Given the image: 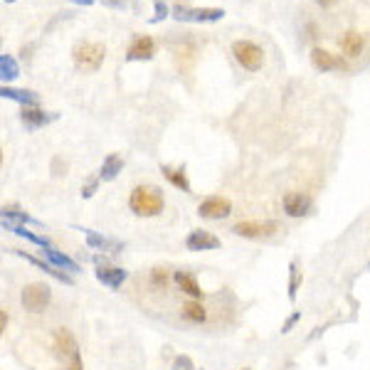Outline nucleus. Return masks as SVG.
<instances>
[{"label": "nucleus", "instance_id": "1", "mask_svg": "<svg viewBox=\"0 0 370 370\" xmlns=\"http://www.w3.org/2000/svg\"><path fill=\"white\" fill-rule=\"evenodd\" d=\"M163 208H166V198L156 185H136L129 195V210L136 217H158Z\"/></svg>", "mask_w": 370, "mask_h": 370}, {"label": "nucleus", "instance_id": "2", "mask_svg": "<svg viewBox=\"0 0 370 370\" xmlns=\"http://www.w3.org/2000/svg\"><path fill=\"white\" fill-rule=\"evenodd\" d=\"M52 351L57 356V361L64 366V370H84L82 351H79L77 338H74V333L69 328H54Z\"/></svg>", "mask_w": 370, "mask_h": 370}, {"label": "nucleus", "instance_id": "3", "mask_svg": "<svg viewBox=\"0 0 370 370\" xmlns=\"http://www.w3.org/2000/svg\"><path fill=\"white\" fill-rule=\"evenodd\" d=\"M232 232L244 239H272L277 232H282V225L277 220H239L232 225Z\"/></svg>", "mask_w": 370, "mask_h": 370}, {"label": "nucleus", "instance_id": "4", "mask_svg": "<svg viewBox=\"0 0 370 370\" xmlns=\"http://www.w3.org/2000/svg\"><path fill=\"white\" fill-rule=\"evenodd\" d=\"M74 64L84 72H97L102 67L104 57H107V49H104L102 42H79L77 47L72 49Z\"/></svg>", "mask_w": 370, "mask_h": 370}, {"label": "nucleus", "instance_id": "5", "mask_svg": "<svg viewBox=\"0 0 370 370\" xmlns=\"http://www.w3.org/2000/svg\"><path fill=\"white\" fill-rule=\"evenodd\" d=\"M20 302H23L25 311L40 314V311H44V309L49 306V302H52V289H49L44 282L25 284L23 294H20Z\"/></svg>", "mask_w": 370, "mask_h": 370}, {"label": "nucleus", "instance_id": "6", "mask_svg": "<svg viewBox=\"0 0 370 370\" xmlns=\"http://www.w3.org/2000/svg\"><path fill=\"white\" fill-rule=\"evenodd\" d=\"M232 54L244 69H249V72H257V69H262V64H264V49L259 47V44L249 42V40H237V42L232 44Z\"/></svg>", "mask_w": 370, "mask_h": 370}, {"label": "nucleus", "instance_id": "7", "mask_svg": "<svg viewBox=\"0 0 370 370\" xmlns=\"http://www.w3.org/2000/svg\"><path fill=\"white\" fill-rule=\"evenodd\" d=\"M232 213V200L222 198V195H210L198 205V215L205 220H222Z\"/></svg>", "mask_w": 370, "mask_h": 370}, {"label": "nucleus", "instance_id": "8", "mask_svg": "<svg viewBox=\"0 0 370 370\" xmlns=\"http://www.w3.org/2000/svg\"><path fill=\"white\" fill-rule=\"evenodd\" d=\"M222 242L215 232H208V229H193V232L185 237V249L188 252H213V249H220Z\"/></svg>", "mask_w": 370, "mask_h": 370}, {"label": "nucleus", "instance_id": "9", "mask_svg": "<svg viewBox=\"0 0 370 370\" xmlns=\"http://www.w3.org/2000/svg\"><path fill=\"white\" fill-rule=\"evenodd\" d=\"M173 15H176L178 20H185V23H215V20H220L225 13L220 8H183V5H178V8L173 10Z\"/></svg>", "mask_w": 370, "mask_h": 370}, {"label": "nucleus", "instance_id": "10", "mask_svg": "<svg viewBox=\"0 0 370 370\" xmlns=\"http://www.w3.org/2000/svg\"><path fill=\"white\" fill-rule=\"evenodd\" d=\"M82 232H84V239H87V244H89L92 249H97V252L121 254L124 247H126V244H124L121 239L107 237V234H99V232H94V229H84V227H82Z\"/></svg>", "mask_w": 370, "mask_h": 370}, {"label": "nucleus", "instance_id": "11", "mask_svg": "<svg viewBox=\"0 0 370 370\" xmlns=\"http://www.w3.org/2000/svg\"><path fill=\"white\" fill-rule=\"evenodd\" d=\"M97 282L109 287L112 292H119L124 287V282L129 279V272L124 267H114V264H99L97 267Z\"/></svg>", "mask_w": 370, "mask_h": 370}, {"label": "nucleus", "instance_id": "12", "mask_svg": "<svg viewBox=\"0 0 370 370\" xmlns=\"http://www.w3.org/2000/svg\"><path fill=\"white\" fill-rule=\"evenodd\" d=\"M54 119H57V114L42 112V109L37 107H23V112H20V121H23V126L28 129V131H37V129L47 126Z\"/></svg>", "mask_w": 370, "mask_h": 370}, {"label": "nucleus", "instance_id": "13", "mask_svg": "<svg viewBox=\"0 0 370 370\" xmlns=\"http://www.w3.org/2000/svg\"><path fill=\"white\" fill-rule=\"evenodd\" d=\"M42 254L49 259V264H52L54 269H59V272H67L69 277H72V274H79V272H82V267H79V264L74 262L72 257H67V254L59 252V249L54 247V244H47V247H42Z\"/></svg>", "mask_w": 370, "mask_h": 370}, {"label": "nucleus", "instance_id": "14", "mask_svg": "<svg viewBox=\"0 0 370 370\" xmlns=\"http://www.w3.org/2000/svg\"><path fill=\"white\" fill-rule=\"evenodd\" d=\"M173 282H176V287L181 289L185 297H190L193 302H203L205 292H203V287L198 284V277H195L193 272H183L181 269V272L173 274Z\"/></svg>", "mask_w": 370, "mask_h": 370}, {"label": "nucleus", "instance_id": "15", "mask_svg": "<svg viewBox=\"0 0 370 370\" xmlns=\"http://www.w3.org/2000/svg\"><path fill=\"white\" fill-rule=\"evenodd\" d=\"M153 54H156V40L148 37V35H138V37H133L131 44H129L126 57L131 59V62H136V59H151Z\"/></svg>", "mask_w": 370, "mask_h": 370}, {"label": "nucleus", "instance_id": "16", "mask_svg": "<svg viewBox=\"0 0 370 370\" xmlns=\"http://www.w3.org/2000/svg\"><path fill=\"white\" fill-rule=\"evenodd\" d=\"M282 205L289 217H302V215H306L311 210V198L306 193H287Z\"/></svg>", "mask_w": 370, "mask_h": 370}, {"label": "nucleus", "instance_id": "17", "mask_svg": "<svg viewBox=\"0 0 370 370\" xmlns=\"http://www.w3.org/2000/svg\"><path fill=\"white\" fill-rule=\"evenodd\" d=\"M13 252L18 254V257H23L25 262L35 264V267H37V269H42V272H47L49 277L59 279V282H62V284H67V287H72V284H74V279L69 277L67 272H59V269H54L52 264H49V262H44V259H37V257H32V254H30V252H23V249H13Z\"/></svg>", "mask_w": 370, "mask_h": 370}, {"label": "nucleus", "instance_id": "18", "mask_svg": "<svg viewBox=\"0 0 370 370\" xmlns=\"http://www.w3.org/2000/svg\"><path fill=\"white\" fill-rule=\"evenodd\" d=\"M311 62L316 69L321 72H331V69H346V62L336 54H331L328 49H321V47H314L311 49Z\"/></svg>", "mask_w": 370, "mask_h": 370}, {"label": "nucleus", "instance_id": "19", "mask_svg": "<svg viewBox=\"0 0 370 370\" xmlns=\"http://www.w3.org/2000/svg\"><path fill=\"white\" fill-rule=\"evenodd\" d=\"M181 318L185 323L200 326V323L208 321V309L203 306V302H193V299H190L188 304H183L181 306Z\"/></svg>", "mask_w": 370, "mask_h": 370}, {"label": "nucleus", "instance_id": "20", "mask_svg": "<svg viewBox=\"0 0 370 370\" xmlns=\"http://www.w3.org/2000/svg\"><path fill=\"white\" fill-rule=\"evenodd\" d=\"M0 97L13 99V102L23 104V107H37L40 104V99H37V94L35 92H30V89H13V87H8V84L0 87Z\"/></svg>", "mask_w": 370, "mask_h": 370}, {"label": "nucleus", "instance_id": "21", "mask_svg": "<svg viewBox=\"0 0 370 370\" xmlns=\"http://www.w3.org/2000/svg\"><path fill=\"white\" fill-rule=\"evenodd\" d=\"M161 173L173 188L183 190V193H190V181H188V173H185L183 166H161Z\"/></svg>", "mask_w": 370, "mask_h": 370}, {"label": "nucleus", "instance_id": "22", "mask_svg": "<svg viewBox=\"0 0 370 370\" xmlns=\"http://www.w3.org/2000/svg\"><path fill=\"white\" fill-rule=\"evenodd\" d=\"M0 217H3V220H10V222L37 225V227H40V220H35L32 215H28L23 208H20V205H5V208H0Z\"/></svg>", "mask_w": 370, "mask_h": 370}, {"label": "nucleus", "instance_id": "23", "mask_svg": "<svg viewBox=\"0 0 370 370\" xmlns=\"http://www.w3.org/2000/svg\"><path fill=\"white\" fill-rule=\"evenodd\" d=\"M121 171H124V158L117 156V153H112V156L104 158L102 171H99V181H114Z\"/></svg>", "mask_w": 370, "mask_h": 370}, {"label": "nucleus", "instance_id": "24", "mask_svg": "<svg viewBox=\"0 0 370 370\" xmlns=\"http://www.w3.org/2000/svg\"><path fill=\"white\" fill-rule=\"evenodd\" d=\"M343 52L348 54V57H358V54L363 52V47H366V37H363L358 30H351V32L343 35Z\"/></svg>", "mask_w": 370, "mask_h": 370}, {"label": "nucleus", "instance_id": "25", "mask_svg": "<svg viewBox=\"0 0 370 370\" xmlns=\"http://www.w3.org/2000/svg\"><path fill=\"white\" fill-rule=\"evenodd\" d=\"M18 77H20V67H18V62H15V57L0 54V79L13 82V79H18Z\"/></svg>", "mask_w": 370, "mask_h": 370}, {"label": "nucleus", "instance_id": "26", "mask_svg": "<svg viewBox=\"0 0 370 370\" xmlns=\"http://www.w3.org/2000/svg\"><path fill=\"white\" fill-rule=\"evenodd\" d=\"M299 287H302V269H299L297 262L289 264V284H287V297L289 302H297L299 297Z\"/></svg>", "mask_w": 370, "mask_h": 370}, {"label": "nucleus", "instance_id": "27", "mask_svg": "<svg viewBox=\"0 0 370 370\" xmlns=\"http://www.w3.org/2000/svg\"><path fill=\"white\" fill-rule=\"evenodd\" d=\"M168 282H171V274H168V269H163V267L151 269V284H153V287H163V289H166Z\"/></svg>", "mask_w": 370, "mask_h": 370}, {"label": "nucleus", "instance_id": "28", "mask_svg": "<svg viewBox=\"0 0 370 370\" xmlns=\"http://www.w3.org/2000/svg\"><path fill=\"white\" fill-rule=\"evenodd\" d=\"M173 370H198L193 363V358L190 356H176V361H173Z\"/></svg>", "mask_w": 370, "mask_h": 370}, {"label": "nucleus", "instance_id": "29", "mask_svg": "<svg viewBox=\"0 0 370 370\" xmlns=\"http://www.w3.org/2000/svg\"><path fill=\"white\" fill-rule=\"evenodd\" d=\"M99 190V178H89L87 183L82 185V198L87 200V198H92L94 193Z\"/></svg>", "mask_w": 370, "mask_h": 370}, {"label": "nucleus", "instance_id": "30", "mask_svg": "<svg viewBox=\"0 0 370 370\" xmlns=\"http://www.w3.org/2000/svg\"><path fill=\"white\" fill-rule=\"evenodd\" d=\"M299 321H302V311H294L292 316H289L287 321H284V326H282V333H289V331H292L294 326H297Z\"/></svg>", "mask_w": 370, "mask_h": 370}, {"label": "nucleus", "instance_id": "31", "mask_svg": "<svg viewBox=\"0 0 370 370\" xmlns=\"http://www.w3.org/2000/svg\"><path fill=\"white\" fill-rule=\"evenodd\" d=\"M163 18H168V8L163 0H156V18H153V23H158V20H163Z\"/></svg>", "mask_w": 370, "mask_h": 370}, {"label": "nucleus", "instance_id": "32", "mask_svg": "<svg viewBox=\"0 0 370 370\" xmlns=\"http://www.w3.org/2000/svg\"><path fill=\"white\" fill-rule=\"evenodd\" d=\"M5 328H8V311H3V309H0V338H3Z\"/></svg>", "mask_w": 370, "mask_h": 370}, {"label": "nucleus", "instance_id": "33", "mask_svg": "<svg viewBox=\"0 0 370 370\" xmlns=\"http://www.w3.org/2000/svg\"><path fill=\"white\" fill-rule=\"evenodd\" d=\"M316 3L321 5V8H331V5L336 3V0H316Z\"/></svg>", "mask_w": 370, "mask_h": 370}, {"label": "nucleus", "instance_id": "34", "mask_svg": "<svg viewBox=\"0 0 370 370\" xmlns=\"http://www.w3.org/2000/svg\"><path fill=\"white\" fill-rule=\"evenodd\" d=\"M74 3H79V5H92L94 0H74Z\"/></svg>", "mask_w": 370, "mask_h": 370}, {"label": "nucleus", "instance_id": "35", "mask_svg": "<svg viewBox=\"0 0 370 370\" xmlns=\"http://www.w3.org/2000/svg\"><path fill=\"white\" fill-rule=\"evenodd\" d=\"M0 166H3V148H0Z\"/></svg>", "mask_w": 370, "mask_h": 370}, {"label": "nucleus", "instance_id": "36", "mask_svg": "<svg viewBox=\"0 0 370 370\" xmlns=\"http://www.w3.org/2000/svg\"><path fill=\"white\" fill-rule=\"evenodd\" d=\"M5 3H15V0H5Z\"/></svg>", "mask_w": 370, "mask_h": 370}, {"label": "nucleus", "instance_id": "37", "mask_svg": "<svg viewBox=\"0 0 370 370\" xmlns=\"http://www.w3.org/2000/svg\"><path fill=\"white\" fill-rule=\"evenodd\" d=\"M242 370H252V368H242Z\"/></svg>", "mask_w": 370, "mask_h": 370}]
</instances>
